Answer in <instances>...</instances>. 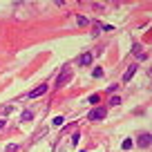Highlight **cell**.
<instances>
[{
    "mask_svg": "<svg viewBox=\"0 0 152 152\" xmlns=\"http://www.w3.org/2000/svg\"><path fill=\"white\" fill-rule=\"evenodd\" d=\"M121 148H123V150H130V148H132V139H125V141L121 143Z\"/></svg>",
    "mask_w": 152,
    "mask_h": 152,
    "instance_id": "obj_10",
    "label": "cell"
},
{
    "mask_svg": "<svg viewBox=\"0 0 152 152\" xmlns=\"http://www.w3.org/2000/svg\"><path fill=\"white\" fill-rule=\"evenodd\" d=\"M2 128H5V121H2V119H0V130H2Z\"/></svg>",
    "mask_w": 152,
    "mask_h": 152,
    "instance_id": "obj_15",
    "label": "cell"
},
{
    "mask_svg": "<svg viewBox=\"0 0 152 152\" xmlns=\"http://www.w3.org/2000/svg\"><path fill=\"white\" fill-rule=\"evenodd\" d=\"M105 116H107V110H105V107H94L90 114H87V119H90V121H101V119H105Z\"/></svg>",
    "mask_w": 152,
    "mask_h": 152,
    "instance_id": "obj_2",
    "label": "cell"
},
{
    "mask_svg": "<svg viewBox=\"0 0 152 152\" xmlns=\"http://www.w3.org/2000/svg\"><path fill=\"white\" fill-rule=\"evenodd\" d=\"M137 74V65H130L128 69H125V74H123V81L128 83V81H132V76Z\"/></svg>",
    "mask_w": 152,
    "mask_h": 152,
    "instance_id": "obj_5",
    "label": "cell"
},
{
    "mask_svg": "<svg viewBox=\"0 0 152 152\" xmlns=\"http://www.w3.org/2000/svg\"><path fill=\"white\" fill-rule=\"evenodd\" d=\"M132 54H137V58H139V61H145V58H148L145 54L141 52V45H139V43H134V45H132Z\"/></svg>",
    "mask_w": 152,
    "mask_h": 152,
    "instance_id": "obj_6",
    "label": "cell"
},
{
    "mask_svg": "<svg viewBox=\"0 0 152 152\" xmlns=\"http://www.w3.org/2000/svg\"><path fill=\"white\" fill-rule=\"evenodd\" d=\"M121 103V96H112V101H110V105H119Z\"/></svg>",
    "mask_w": 152,
    "mask_h": 152,
    "instance_id": "obj_12",
    "label": "cell"
},
{
    "mask_svg": "<svg viewBox=\"0 0 152 152\" xmlns=\"http://www.w3.org/2000/svg\"><path fill=\"white\" fill-rule=\"evenodd\" d=\"M47 90H49V85H47V83H40V85H38L36 90H31V92H29L27 96H29V99H38V96H43V94H45Z\"/></svg>",
    "mask_w": 152,
    "mask_h": 152,
    "instance_id": "obj_3",
    "label": "cell"
},
{
    "mask_svg": "<svg viewBox=\"0 0 152 152\" xmlns=\"http://www.w3.org/2000/svg\"><path fill=\"white\" fill-rule=\"evenodd\" d=\"M63 121H65L63 116H56V119H54V125H63Z\"/></svg>",
    "mask_w": 152,
    "mask_h": 152,
    "instance_id": "obj_13",
    "label": "cell"
},
{
    "mask_svg": "<svg viewBox=\"0 0 152 152\" xmlns=\"http://www.w3.org/2000/svg\"><path fill=\"white\" fill-rule=\"evenodd\" d=\"M78 25H87V18H85V16H78Z\"/></svg>",
    "mask_w": 152,
    "mask_h": 152,
    "instance_id": "obj_14",
    "label": "cell"
},
{
    "mask_svg": "<svg viewBox=\"0 0 152 152\" xmlns=\"http://www.w3.org/2000/svg\"><path fill=\"white\" fill-rule=\"evenodd\" d=\"M20 119H23V121H31V119H34V112H31V110H25Z\"/></svg>",
    "mask_w": 152,
    "mask_h": 152,
    "instance_id": "obj_8",
    "label": "cell"
},
{
    "mask_svg": "<svg viewBox=\"0 0 152 152\" xmlns=\"http://www.w3.org/2000/svg\"><path fill=\"white\" fill-rule=\"evenodd\" d=\"M92 76H94V78H101V76H103V67H94Z\"/></svg>",
    "mask_w": 152,
    "mask_h": 152,
    "instance_id": "obj_9",
    "label": "cell"
},
{
    "mask_svg": "<svg viewBox=\"0 0 152 152\" xmlns=\"http://www.w3.org/2000/svg\"><path fill=\"white\" fill-rule=\"evenodd\" d=\"M87 101H90L92 105H96V103H99V94H92V96H90V99H87Z\"/></svg>",
    "mask_w": 152,
    "mask_h": 152,
    "instance_id": "obj_11",
    "label": "cell"
},
{
    "mask_svg": "<svg viewBox=\"0 0 152 152\" xmlns=\"http://www.w3.org/2000/svg\"><path fill=\"white\" fill-rule=\"evenodd\" d=\"M150 141H152V137H150V132H143V134H141V137H139V139H137V143H139V145H141V148H150Z\"/></svg>",
    "mask_w": 152,
    "mask_h": 152,
    "instance_id": "obj_4",
    "label": "cell"
},
{
    "mask_svg": "<svg viewBox=\"0 0 152 152\" xmlns=\"http://www.w3.org/2000/svg\"><path fill=\"white\" fill-rule=\"evenodd\" d=\"M72 76H74V72H72V65H65L61 69V74H58V78H56V87H63L65 83H69L72 81Z\"/></svg>",
    "mask_w": 152,
    "mask_h": 152,
    "instance_id": "obj_1",
    "label": "cell"
},
{
    "mask_svg": "<svg viewBox=\"0 0 152 152\" xmlns=\"http://www.w3.org/2000/svg\"><path fill=\"white\" fill-rule=\"evenodd\" d=\"M92 58H94V56H92V52H85L81 58H78V65H90V63H92Z\"/></svg>",
    "mask_w": 152,
    "mask_h": 152,
    "instance_id": "obj_7",
    "label": "cell"
}]
</instances>
